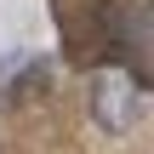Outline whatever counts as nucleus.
I'll use <instances>...</instances> for the list:
<instances>
[{"mask_svg":"<svg viewBox=\"0 0 154 154\" xmlns=\"http://www.w3.org/2000/svg\"><path fill=\"white\" fill-rule=\"evenodd\" d=\"M86 109H91V120H97L109 137H126V131L143 120V86H137L126 69H97L91 86H86Z\"/></svg>","mask_w":154,"mask_h":154,"instance_id":"nucleus-1","label":"nucleus"}]
</instances>
